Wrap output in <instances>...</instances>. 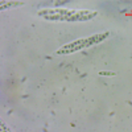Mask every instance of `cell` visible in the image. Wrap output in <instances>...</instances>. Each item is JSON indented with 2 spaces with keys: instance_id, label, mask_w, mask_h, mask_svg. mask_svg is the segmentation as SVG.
<instances>
[{
  "instance_id": "obj_2",
  "label": "cell",
  "mask_w": 132,
  "mask_h": 132,
  "mask_svg": "<svg viewBox=\"0 0 132 132\" xmlns=\"http://www.w3.org/2000/svg\"><path fill=\"white\" fill-rule=\"evenodd\" d=\"M108 35H110V33L106 32V33H102V35H95V36H91V37H89V38H82V40H78V41H74V42H71V44H68V45L62 46L60 50L56 52V56H61V54L73 53V52L79 50V49H82V48L94 45V44H96V42H99V41L104 40Z\"/></svg>"
},
{
  "instance_id": "obj_3",
  "label": "cell",
  "mask_w": 132,
  "mask_h": 132,
  "mask_svg": "<svg viewBox=\"0 0 132 132\" xmlns=\"http://www.w3.org/2000/svg\"><path fill=\"white\" fill-rule=\"evenodd\" d=\"M99 74L101 75H115V73H111V71H101Z\"/></svg>"
},
{
  "instance_id": "obj_1",
  "label": "cell",
  "mask_w": 132,
  "mask_h": 132,
  "mask_svg": "<svg viewBox=\"0 0 132 132\" xmlns=\"http://www.w3.org/2000/svg\"><path fill=\"white\" fill-rule=\"evenodd\" d=\"M40 16H44L45 19L52 20H86L94 17L96 12H90V11H73V9H45L38 12Z\"/></svg>"
}]
</instances>
